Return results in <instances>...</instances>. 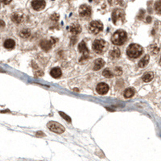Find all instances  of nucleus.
Listing matches in <instances>:
<instances>
[{"label":"nucleus","mask_w":161,"mask_h":161,"mask_svg":"<svg viewBox=\"0 0 161 161\" xmlns=\"http://www.w3.org/2000/svg\"><path fill=\"white\" fill-rule=\"evenodd\" d=\"M91 13H92L91 7H89L88 5H86V4L81 5L79 8V15L81 17L88 18L91 15Z\"/></svg>","instance_id":"6"},{"label":"nucleus","mask_w":161,"mask_h":161,"mask_svg":"<svg viewBox=\"0 0 161 161\" xmlns=\"http://www.w3.org/2000/svg\"><path fill=\"white\" fill-rule=\"evenodd\" d=\"M47 127L50 130H52V132H55V133H57V134H61L65 130L64 127L62 126L61 124H60V123H58L56 122H54V121L49 122V123L47 124Z\"/></svg>","instance_id":"5"},{"label":"nucleus","mask_w":161,"mask_h":161,"mask_svg":"<svg viewBox=\"0 0 161 161\" xmlns=\"http://www.w3.org/2000/svg\"><path fill=\"white\" fill-rule=\"evenodd\" d=\"M160 64H161V61H160Z\"/></svg>","instance_id":"28"},{"label":"nucleus","mask_w":161,"mask_h":161,"mask_svg":"<svg viewBox=\"0 0 161 161\" xmlns=\"http://www.w3.org/2000/svg\"><path fill=\"white\" fill-rule=\"evenodd\" d=\"M105 64V61L102 59H98L94 61V67L93 69L94 70H99L102 69Z\"/></svg>","instance_id":"15"},{"label":"nucleus","mask_w":161,"mask_h":161,"mask_svg":"<svg viewBox=\"0 0 161 161\" xmlns=\"http://www.w3.org/2000/svg\"><path fill=\"white\" fill-rule=\"evenodd\" d=\"M50 74H51V76L52 77H54V78H59V77H61L62 73H61V69H59V68H53L51 70Z\"/></svg>","instance_id":"14"},{"label":"nucleus","mask_w":161,"mask_h":161,"mask_svg":"<svg viewBox=\"0 0 161 161\" xmlns=\"http://www.w3.org/2000/svg\"><path fill=\"white\" fill-rule=\"evenodd\" d=\"M110 56L114 58H117L118 56H120V51H119L118 49L115 48V49H114L110 52Z\"/></svg>","instance_id":"21"},{"label":"nucleus","mask_w":161,"mask_h":161,"mask_svg":"<svg viewBox=\"0 0 161 161\" xmlns=\"http://www.w3.org/2000/svg\"><path fill=\"white\" fill-rule=\"evenodd\" d=\"M1 23H2V27H3V25H4V23H3V21H1Z\"/></svg>","instance_id":"27"},{"label":"nucleus","mask_w":161,"mask_h":161,"mask_svg":"<svg viewBox=\"0 0 161 161\" xmlns=\"http://www.w3.org/2000/svg\"><path fill=\"white\" fill-rule=\"evenodd\" d=\"M154 8L157 14L161 15V0H157V1L155 3Z\"/></svg>","instance_id":"20"},{"label":"nucleus","mask_w":161,"mask_h":161,"mask_svg":"<svg viewBox=\"0 0 161 161\" xmlns=\"http://www.w3.org/2000/svg\"><path fill=\"white\" fill-rule=\"evenodd\" d=\"M45 1L44 0H32V7L35 11H41L45 7Z\"/></svg>","instance_id":"8"},{"label":"nucleus","mask_w":161,"mask_h":161,"mask_svg":"<svg viewBox=\"0 0 161 161\" xmlns=\"http://www.w3.org/2000/svg\"><path fill=\"white\" fill-rule=\"evenodd\" d=\"M135 94V90L132 89V88H129V89H127L126 90L124 91V97L126 98H131L133 97V95Z\"/></svg>","instance_id":"19"},{"label":"nucleus","mask_w":161,"mask_h":161,"mask_svg":"<svg viewBox=\"0 0 161 161\" xmlns=\"http://www.w3.org/2000/svg\"><path fill=\"white\" fill-rule=\"evenodd\" d=\"M127 37V32L123 30H118L112 35V43L115 45H122L124 44Z\"/></svg>","instance_id":"1"},{"label":"nucleus","mask_w":161,"mask_h":161,"mask_svg":"<svg viewBox=\"0 0 161 161\" xmlns=\"http://www.w3.org/2000/svg\"><path fill=\"white\" fill-rule=\"evenodd\" d=\"M12 1V0H1V2L3 3V4H9V3H11V2Z\"/></svg>","instance_id":"25"},{"label":"nucleus","mask_w":161,"mask_h":161,"mask_svg":"<svg viewBox=\"0 0 161 161\" xmlns=\"http://www.w3.org/2000/svg\"><path fill=\"white\" fill-rule=\"evenodd\" d=\"M153 78H154V73L152 72H148L145 73L144 77H143V81L145 82H150L152 81Z\"/></svg>","instance_id":"17"},{"label":"nucleus","mask_w":161,"mask_h":161,"mask_svg":"<svg viewBox=\"0 0 161 161\" xmlns=\"http://www.w3.org/2000/svg\"><path fill=\"white\" fill-rule=\"evenodd\" d=\"M69 31L72 34L77 35L81 32V27L78 23H73V24H72L69 27Z\"/></svg>","instance_id":"12"},{"label":"nucleus","mask_w":161,"mask_h":161,"mask_svg":"<svg viewBox=\"0 0 161 161\" xmlns=\"http://www.w3.org/2000/svg\"><path fill=\"white\" fill-rule=\"evenodd\" d=\"M36 135H37V136H39V135H42V136H43V135H44V134H43L42 132H39V133H37V134H36Z\"/></svg>","instance_id":"26"},{"label":"nucleus","mask_w":161,"mask_h":161,"mask_svg":"<svg viewBox=\"0 0 161 161\" xmlns=\"http://www.w3.org/2000/svg\"><path fill=\"white\" fill-rule=\"evenodd\" d=\"M78 50L80 52L83 53V55H84V57L87 58L88 57V54H89V50L86 47V44L84 41H81V42L78 45Z\"/></svg>","instance_id":"11"},{"label":"nucleus","mask_w":161,"mask_h":161,"mask_svg":"<svg viewBox=\"0 0 161 161\" xmlns=\"http://www.w3.org/2000/svg\"><path fill=\"white\" fill-rule=\"evenodd\" d=\"M149 59H150V57H149L148 55H146L144 58H143L141 61L139 62V68H144L146 67V65L148 64L149 62Z\"/></svg>","instance_id":"18"},{"label":"nucleus","mask_w":161,"mask_h":161,"mask_svg":"<svg viewBox=\"0 0 161 161\" xmlns=\"http://www.w3.org/2000/svg\"><path fill=\"white\" fill-rule=\"evenodd\" d=\"M30 34H31V32H30L29 30L23 29L20 32V36L23 37V38H27V37L30 36Z\"/></svg>","instance_id":"22"},{"label":"nucleus","mask_w":161,"mask_h":161,"mask_svg":"<svg viewBox=\"0 0 161 161\" xmlns=\"http://www.w3.org/2000/svg\"><path fill=\"white\" fill-rule=\"evenodd\" d=\"M96 89L99 94H106L109 91V86L106 83H99L97 86Z\"/></svg>","instance_id":"9"},{"label":"nucleus","mask_w":161,"mask_h":161,"mask_svg":"<svg viewBox=\"0 0 161 161\" xmlns=\"http://www.w3.org/2000/svg\"><path fill=\"white\" fill-rule=\"evenodd\" d=\"M23 19H24L23 15L20 12H15L12 14V15H11V20H12V21L15 23H22L23 21Z\"/></svg>","instance_id":"10"},{"label":"nucleus","mask_w":161,"mask_h":161,"mask_svg":"<svg viewBox=\"0 0 161 161\" xmlns=\"http://www.w3.org/2000/svg\"><path fill=\"white\" fill-rule=\"evenodd\" d=\"M106 46V41L103 40H96L93 43V50L98 54H102Z\"/></svg>","instance_id":"4"},{"label":"nucleus","mask_w":161,"mask_h":161,"mask_svg":"<svg viewBox=\"0 0 161 161\" xmlns=\"http://www.w3.org/2000/svg\"><path fill=\"white\" fill-rule=\"evenodd\" d=\"M112 19L114 21V23H118V21L122 22L124 20V12L119 9L114 11L112 13Z\"/></svg>","instance_id":"7"},{"label":"nucleus","mask_w":161,"mask_h":161,"mask_svg":"<svg viewBox=\"0 0 161 161\" xmlns=\"http://www.w3.org/2000/svg\"><path fill=\"white\" fill-rule=\"evenodd\" d=\"M15 40H12V39H8L7 40H5V42H4V47L7 49H13V48L15 47Z\"/></svg>","instance_id":"16"},{"label":"nucleus","mask_w":161,"mask_h":161,"mask_svg":"<svg viewBox=\"0 0 161 161\" xmlns=\"http://www.w3.org/2000/svg\"><path fill=\"white\" fill-rule=\"evenodd\" d=\"M143 52V48L137 44H130L127 50V53L130 58H138Z\"/></svg>","instance_id":"2"},{"label":"nucleus","mask_w":161,"mask_h":161,"mask_svg":"<svg viewBox=\"0 0 161 161\" xmlns=\"http://www.w3.org/2000/svg\"><path fill=\"white\" fill-rule=\"evenodd\" d=\"M102 29H103V24H102V23L98 21V20L92 21L90 23H89V31L92 34L96 35V34L99 33L101 31H102Z\"/></svg>","instance_id":"3"},{"label":"nucleus","mask_w":161,"mask_h":161,"mask_svg":"<svg viewBox=\"0 0 161 161\" xmlns=\"http://www.w3.org/2000/svg\"><path fill=\"white\" fill-rule=\"evenodd\" d=\"M60 115H61L62 117H63V118L64 119H65V120H66L67 122H71V118H70V117L69 116H68V115H66L64 114V113H63V112H60Z\"/></svg>","instance_id":"24"},{"label":"nucleus","mask_w":161,"mask_h":161,"mask_svg":"<svg viewBox=\"0 0 161 161\" xmlns=\"http://www.w3.org/2000/svg\"><path fill=\"white\" fill-rule=\"evenodd\" d=\"M40 46L41 48H42L43 49L48 51V50H49L52 46V40H42L40 42Z\"/></svg>","instance_id":"13"},{"label":"nucleus","mask_w":161,"mask_h":161,"mask_svg":"<svg viewBox=\"0 0 161 161\" xmlns=\"http://www.w3.org/2000/svg\"><path fill=\"white\" fill-rule=\"evenodd\" d=\"M102 74H103V76L104 77H107V78H110V77H113V73L110 72V71L109 70V69H105L104 71H103V73H102Z\"/></svg>","instance_id":"23"}]
</instances>
